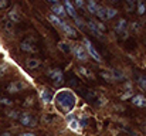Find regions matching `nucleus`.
I'll return each mask as SVG.
<instances>
[{
  "mask_svg": "<svg viewBox=\"0 0 146 136\" xmlns=\"http://www.w3.org/2000/svg\"><path fill=\"white\" fill-rule=\"evenodd\" d=\"M64 4H65V11H67L72 19L78 17V16H77V11H75V9H74V6H72V3H71L70 0H64Z\"/></svg>",
  "mask_w": 146,
  "mask_h": 136,
  "instance_id": "9b49d317",
  "label": "nucleus"
},
{
  "mask_svg": "<svg viewBox=\"0 0 146 136\" xmlns=\"http://www.w3.org/2000/svg\"><path fill=\"white\" fill-rule=\"evenodd\" d=\"M65 7L62 6V4H54L52 6V14H55V16H65Z\"/></svg>",
  "mask_w": 146,
  "mask_h": 136,
  "instance_id": "f8f14e48",
  "label": "nucleus"
},
{
  "mask_svg": "<svg viewBox=\"0 0 146 136\" xmlns=\"http://www.w3.org/2000/svg\"><path fill=\"white\" fill-rule=\"evenodd\" d=\"M40 64H41L40 60H36V58H29V60L26 61V65H27L29 70H34V68H37Z\"/></svg>",
  "mask_w": 146,
  "mask_h": 136,
  "instance_id": "4468645a",
  "label": "nucleus"
},
{
  "mask_svg": "<svg viewBox=\"0 0 146 136\" xmlns=\"http://www.w3.org/2000/svg\"><path fill=\"white\" fill-rule=\"evenodd\" d=\"M71 51L74 52V55H75L80 61H85V60L88 58V52H87V50H85L82 45H74V47L71 48Z\"/></svg>",
  "mask_w": 146,
  "mask_h": 136,
  "instance_id": "f03ea898",
  "label": "nucleus"
},
{
  "mask_svg": "<svg viewBox=\"0 0 146 136\" xmlns=\"http://www.w3.org/2000/svg\"><path fill=\"white\" fill-rule=\"evenodd\" d=\"M68 126H70L71 131H78V129H80V121H77V119H71L70 123H68Z\"/></svg>",
  "mask_w": 146,
  "mask_h": 136,
  "instance_id": "a211bd4d",
  "label": "nucleus"
},
{
  "mask_svg": "<svg viewBox=\"0 0 146 136\" xmlns=\"http://www.w3.org/2000/svg\"><path fill=\"white\" fill-rule=\"evenodd\" d=\"M50 75V78L52 80V82L55 84V85H60L61 82H62V80H64V77H62V72L60 71V70H50L48 72H47Z\"/></svg>",
  "mask_w": 146,
  "mask_h": 136,
  "instance_id": "39448f33",
  "label": "nucleus"
},
{
  "mask_svg": "<svg viewBox=\"0 0 146 136\" xmlns=\"http://www.w3.org/2000/svg\"><path fill=\"white\" fill-rule=\"evenodd\" d=\"M40 98H41V101H43L44 103H50V102L52 101V96L50 95V92L47 90H41L40 91Z\"/></svg>",
  "mask_w": 146,
  "mask_h": 136,
  "instance_id": "ddd939ff",
  "label": "nucleus"
},
{
  "mask_svg": "<svg viewBox=\"0 0 146 136\" xmlns=\"http://www.w3.org/2000/svg\"><path fill=\"white\" fill-rule=\"evenodd\" d=\"M7 71V65L6 64H0V75H3Z\"/></svg>",
  "mask_w": 146,
  "mask_h": 136,
  "instance_id": "bb28decb",
  "label": "nucleus"
},
{
  "mask_svg": "<svg viewBox=\"0 0 146 136\" xmlns=\"http://www.w3.org/2000/svg\"><path fill=\"white\" fill-rule=\"evenodd\" d=\"M112 77H113V80H119V78H122V72H119L118 70H113L112 71Z\"/></svg>",
  "mask_w": 146,
  "mask_h": 136,
  "instance_id": "393cba45",
  "label": "nucleus"
},
{
  "mask_svg": "<svg viewBox=\"0 0 146 136\" xmlns=\"http://www.w3.org/2000/svg\"><path fill=\"white\" fill-rule=\"evenodd\" d=\"M47 1H50V3H54V4H55V3H57L58 0H47Z\"/></svg>",
  "mask_w": 146,
  "mask_h": 136,
  "instance_id": "72a5a7b5",
  "label": "nucleus"
},
{
  "mask_svg": "<svg viewBox=\"0 0 146 136\" xmlns=\"http://www.w3.org/2000/svg\"><path fill=\"white\" fill-rule=\"evenodd\" d=\"M1 136H10V135H9V133H3Z\"/></svg>",
  "mask_w": 146,
  "mask_h": 136,
  "instance_id": "f704fd0d",
  "label": "nucleus"
},
{
  "mask_svg": "<svg viewBox=\"0 0 146 136\" xmlns=\"http://www.w3.org/2000/svg\"><path fill=\"white\" fill-rule=\"evenodd\" d=\"M9 3V0H0V7H6Z\"/></svg>",
  "mask_w": 146,
  "mask_h": 136,
  "instance_id": "2f4dec72",
  "label": "nucleus"
},
{
  "mask_svg": "<svg viewBox=\"0 0 146 136\" xmlns=\"http://www.w3.org/2000/svg\"><path fill=\"white\" fill-rule=\"evenodd\" d=\"M138 85H139V88H141V90L146 91V78L139 77V78H138Z\"/></svg>",
  "mask_w": 146,
  "mask_h": 136,
  "instance_id": "b1692460",
  "label": "nucleus"
},
{
  "mask_svg": "<svg viewBox=\"0 0 146 136\" xmlns=\"http://www.w3.org/2000/svg\"><path fill=\"white\" fill-rule=\"evenodd\" d=\"M55 102L58 105V108L64 112H71L77 103V96L72 91L70 90H62L60 92H57L55 95Z\"/></svg>",
  "mask_w": 146,
  "mask_h": 136,
  "instance_id": "f257e3e1",
  "label": "nucleus"
},
{
  "mask_svg": "<svg viewBox=\"0 0 146 136\" xmlns=\"http://www.w3.org/2000/svg\"><path fill=\"white\" fill-rule=\"evenodd\" d=\"M75 6L80 7V9H82L84 7V0H75Z\"/></svg>",
  "mask_w": 146,
  "mask_h": 136,
  "instance_id": "c85d7f7f",
  "label": "nucleus"
},
{
  "mask_svg": "<svg viewBox=\"0 0 146 136\" xmlns=\"http://www.w3.org/2000/svg\"><path fill=\"white\" fill-rule=\"evenodd\" d=\"M97 16L101 20H106V7H102V6H98L97 10Z\"/></svg>",
  "mask_w": 146,
  "mask_h": 136,
  "instance_id": "f3484780",
  "label": "nucleus"
},
{
  "mask_svg": "<svg viewBox=\"0 0 146 136\" xmlns=\"http://www.w3.org/2000/svg\"><path fill=\"white\" fill-rule=\"evenodd\" d=\"M145 11H146V7H145V4L142 3V1H139L138 0V14H145Z\"/></svg>",
  "mask_w": 146,
  "mask_h": 136,
  "instance_id": "5701e85b",
  "label": "nucleus"
},
{
  "mask_svg": "<svg viewBox=\"0 0 146 136\" xmlns=\"http://www.w3.org/2000/svg\"><path fill=\"white\" fill-rule=\"evenodd\" d=\"M0 103H3V105H10L11 101H10V99H6V98H0Z\"/></svg>",
  "mask_w": 146,
  "mask_h": 136,
  "instance_id": "cd10ccee",
  "label": "nucleus"
},
{
  "mask_svg": "<svg viewBox=\"0 0 146 136\" xmlns=\"http://www.w3.org/2000/svg\"><path fill=\"white\" fill-rule=\"evenodd\" d=\"M9 19H10L11 21H14V23L19 21V13H17V7H16V6L9 11Z\"/></svg>",
  "mask_w": 146,
  "mask_h": 136,
  "instance_id": "2eb2a0df",
  "label": "nucleus"
},
{
  "mask_svg": "<svg viewBox=\"0 0 146 136\" xmlns=\"http://www.w3.org/2000/svg\"><path fill=\"white\" fill-rule=\"evenodd\" d=\"M9 116L10 118H19V113L16 111H11V112H9Z\"/></svg>",
  "mask_w": 146,
  "mask_h": 136,
  "instance_id": "c756f323",
  "label": "nucleus"
},
{
  "mask_svg": "<svg viewBox=\"0 0 146 136\" xmlns=\"http://www.w3.org/2000/svg\"><path fill=\"white\" fill-rule=\"evenodd\" d=\"M101 75L106 80V81H113V77H112V74H108V72H101Z\"/></svg>",
  "mask_w": 146,
  "mask_h": 136,
  "instance_id": "a878e982",
  "label": "nucleus"
},
{
  "mask_svg": "<svg viewBox=\"0 0 146 136\" xmlns=\"http://www.w3.org/2000/svg\"><path fill=\"white\" fill-rule=\"evenodd\" d=\"M129 96H132V91H128L126 94H123V95H122V99H126V98H129Z\"/></svg>",
  "mask_w": 146,
  "mask_h": 136,
  "instance_id": "7c9ffc66",
  "label": "nucleus"
},
{
  "mask_svg": "<svg viewBox=\"0 0 146 136\" xmlns=\"http://www.w3.org/2000/svg\"><path fill=\"white\" fill-rule=\"evenodd\" d=\"M20 48L23 50V51H27V52H36L37 51V48L36 47H33L31 44H29V43H21V45H20Z\"/></svg>",
  "mask_w": 146,
  "mask_h": 136,
  "instance_id": "dca6fc26",
  "label": "nucleus"
},
{
  "mask_svg": "<svg viewBox=\"0 0 146 136\" xmlns=\"http://www.w3.org/2000/svg\"><path fill=\"white\" fill-rule=\"evenodd\" d=\"M60 26L62 27L64 33H65L68 37H71V38H75V37H77V30H75V29H72L70 24H67V23H62V21H61V24H60Z\"/></svg>",
  "mask_w": 146,
  "mask_h": 136,
  "instance_id": "0eeeda50",
  "label": "nucleus"
},
{
  "mask_svg": "<svg viewBox=\"0 0 146 136\" xmlns=\"http://www.w3.org/2000/svg\"><path fill=\"white\" fill-rule=\"evenodd\" d=\"M116 14H118V10L116 9H106V20L113 19Z\"/></svg>",
  "mask_w": 146,
  "mask_h": 136,
  "instance_id": "6ab92c4d",
  "label": "nucleus"
},
{
  "mask_svg": "<svg viewBox=\"0 0 146 136\" xmlns=\"http://www.w3.org/2000/svg\"><path fill=\"white\" fill-rule=\"evenodd\" d=\"M87 26H88V29H90V31L95 36V37H99V38H102V31L99 30L97 27V24H95V21H92V20H90V21H87Z\"/></svg>",
  "mask_w": 146,
  "mask_h": 136,
  "instance_id": "1a4fd4ad",
  "label": "nucleus"
},
{
  "mask_svg": "<svg viewBox=\"0 0 146 136\" xmlns=\"http://www.w3.org/2000/svg\"><path fill=\"white\" fill-rule=\"evenodd\" d=\"M58 48H60L61 51H64V52H70V51H71V47L67 44V43H64V41H60V43H58Z\"/></svg>",
  "mask_w": 146,
  "mask_h": 136,
  "instance_id": "aec40b11",
  "label": "nucleus"
},
{
  "mask_svg": "<svg viewBox=\"0 0 146 136\" xmlns=\"http://www.w3.org/2000/svg\"><path fill=\"white\" fill-rule=\"evenodd\" d=\"M50 21H51L52 24H55V26H60V24H61V20H60L58 16H55V14H50Z\"/></svg>",
  "mask_w": 146,
  "mask_h": 136,
  "instance_id": "412c9836",
  "label": "nucleus"
},
{
  "mask_svg": "<svg viewBox=\"0 0 146 136\" xmlns=\"http://www.w3.org/2000/svg\"><path fill=\"white\" fill-rule=\"evenodd\" d=\"M84 44L87 45V52L95 60V61H98V62H101L102 61V58H101V55H99V52H98L97 50L94 48V45L91 44V41L88 40V38H84Z\"/></svg>",
  "mask_w": 146,
  "mask_h": 136,
  "instance_id": "7ed1b4c3",
  "label": "nucleus"
},
{
  "mask_svg": "<svg viewBox=\"0 0 146 136\" xmlns=\"http://www.w3.org/2000/svg\"><path fill=\"white\" fill-rule=\"evenodd\" d=\"M132 103L135 106H139V108H145L146 106V98L143 95H135L132 98Z\"/></svg>",
  "mask_w": 146,
  "mask_h": 136,
  "instance_id": "9d476101",
  "label": "nucleus"
},
{
  "mask_svg": "<svg viewBox=\"0 0 146 136\" xmlns=\"http://www.w3.org/2000/svg\"><path fill=\"white\" fill-rule=\"evenodd\" d=\"M20 122L23 126H34L36 125V121L33 119V116L30 113H21L20 115Z\"/></svg>",
  "mask_w": 146,
  "mask_h": 136,
  "instance_id": "423d86ee",
  "label": "nucleus"
},
{
  "mask_svg": "<svg viewBox=\"0 0 146 136\" xmlns=\"http://www.w3.org/2000/svg\"><path fill=\"white\" fill-rule=\"evenodd\" d=\"M115 31L118 33V34H123V37H126V20L125 19H121L118 23H116V26H115Z\"/></svg>",
  "mask_w": 146,
  "mask_h": 136,
  "instance_id": "6e6552de",
  "label": "nucleus"
},
{
  "mask_svg": "<svg viewBox=\"0 0 146 136\" xmlns=\"http://www.w3.org/2000/svg\"><path fill=\"white\" fill-rule=\"evenodd\" d=\"M26 87H27V85H26L24 82H21V81H13V82H10V84L7 85V91H9L10 94H16V92L23 91Z\"/></svg>",
  "mask_w": 146,
  "mask_h": 136,
  "instance_id": "20e7f679",
  "label": "nucleus"
},
{
  "mask_svg": "<svg viewBox=\"0 0 146 136\" xmlns=\"http://www.w3.org/2000/svg\"><path fill=\"white\" fill-rule=\"evenodd\" d=\"M80 72H81L82 75L88 77V78H94V75L91 74V71H90V70H87V68H84V67H80Z\"/></svg>",
  "mask_w": 146,
  "mask_h": 136,
  "instance_id": "4be33fe9",
  "label": "nucleus"
},
{
  "mask_svg": "<svg viewBox=\"0 0 146 136\" xmlns=\"http://www.w3.org/2000/svg\"><path fill=\"white\" fill-rule=\"evenodd\" d=\"M21 136H36L34 133H30V132H26V133H21Z\"/></svg>",
  "mask_w": 146,
  "mask_h": 136,
  "instance_id": "473e14b6",
  "label": "nucleus"
}]
</instances>
